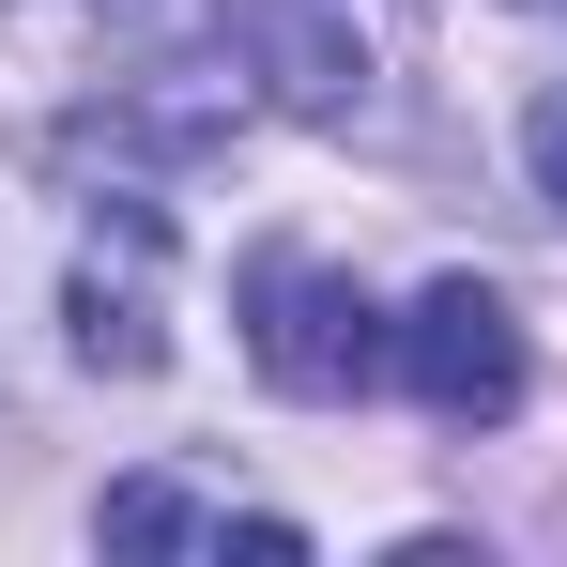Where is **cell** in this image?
<instances>
[{"instance_id":"obj_1","label":"cell","mask_w":567,"mask_h":567,"mask_svg":"<svg viewBox=\"0 0 567 567\" xmlns=\"http://www.w3.org/2000/svg\"><path fill=\"white\" fill-rule=\"evenodd\" d=\"M246 353H261L277 399H369V383L399 369V322H383L338 261L261 246V261H246Z\"/></svg>"},{"instance_id":"obj_3","label":"cell","mask_w":567,"mask_h":567,"mask_svg":"<svg viewBox=\"0 0 567 567\" xmlns=\"http://www.w3.org/2000/svg\"><path fill=\"white\" fill-rule=\"evenodd\" d=\"M230 31H246V62H261V93L291 123H353L383 93V16L369 0H230Z\"/></svg>"},{"instance_id":"obj_4","label":"cell","mask_w":567,"mask_h":567,"mask_svg":"<svg viewBox=\"0 0 567 567\" xmlns=\"http://www.w3.org/2000/svg\"><path fill=\"white\" fill-rule=\"evenodd\" d=\"M154 246H169V230H154V199H123V215L93 230V261H78V353L123 369V383L169 353V338H154Z\"/></svg>"},{"instance_id":"obj_2","label":"cell","mask_w":567,"mask_h":567,"mask_svg":"<svg viewBox=\"0 0 567 567\" xmlns=\"http://www.w3.org/2000/svg\"><path fill=\"white\" fill-rule=\"evenodd\" d=\"M399 383L445 414V430H506L522 414V322L491 277H430L414 322H399Z\"/></svg>"},{"instance_id":"obj_5","label":"cell","mask_w":567,"mask_h":567,"mask_svg":"<svg viewBox=\"0 0 567 567\" xmlns=\"http://www.w3.org/2000/svg\"><path fill=\"white\" fill-rule=\"evenodd\" d=\"M522 169H537V199L567 215V78H553L537 107H522Z\"/></svg>"}]
</instances>
